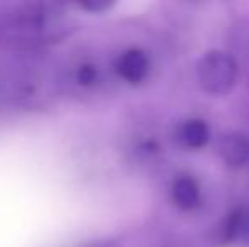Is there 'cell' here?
Listing matches in <instances>:
<instances>
[{
	"mask_svg": "<svg viewBox=\"0 0 249 247\" xmlns=\"http://www.w3.org/2000/svg\"><path fill=\"white\" fill-rule=\"evenodd\" d=\"M115 68H117L119 75L124 80H127L129 83H139L148 75L149 60L142 51L131 49V51H125V53L119 58Z\"/></svg>",
	"mask_w": 249,
	"mask_h": 247,
	"instance_id": "obj_2",
	"label": "cell"
},
{
	"mask_svg": "<svg viewBox=\"0 0 249 247\" xmlns=\"http://www.w3.org/2000/svg\"><path fill=\"white\" fill-rule=\"evenodd\" d=\"M181 142L188 148H203L209 141V127L202 120H188L187 124H183L180 132Z\"/></svg>",
	"mask_w": 249,
	"mask_h": 247,
	"instance_id": "obj_5",
	"label": "cell"
},
{
	"mask_svg": "<svg viewBox=\"0 0 249 247\" xmlns=\"http://www.w3.org/2000/svg\"><path fill=\"white\" fill-rule=\"evenodd\" d=\"M220 152L231 166H243L249 161V137L239 132L227 134L220 141Z\"/></svg>",
	"mask_w": 249,
	"mask_h": 247,
	"instance_id": "obj_3",
	"label": "cell"
},
{
	"mask_svg": "<svg viewBox=\"0 0 249 247\" xmlns=\"http://www.w3.org/2000/svg\"><path fill=\"white\" fill-rule=\"evenodd\" d=\"M173 201L181 210H194L200 205V186L190 176H180L171 186Z\"/></svg>",
	"mask_w": 249,
	"mask_h": 247,
	"instance_id": "obj_4",
	"label": "cell"
},
{
	"mask_svg": "<svg viewBox=\"0 0 249 247\" xmlns=\"http://www.w3.org/2000/svg\"><path fill=\"white\" fill-rule=\"evenodd\" d=\"M236 241H243L249 246V208H239V225H237Z\"/></svg>",
	"mask_w": 249,
	"mask_h": 247,
	"instance_id": "obj_6",
	"label": "cell"
},
{
	"mask_svg": "<svg viewBox=\"0 0 249 247\" xmlns=\"http://www.w3.org/2000/svg\"><path fill=\"white\" fill-rule=\"evenodd\" d=\"M198 80L210 95H224L237 80V65L224 51H209L198 63Z\"/></svg>",
	"mask_w": 249,
	"mask_h": 247,
	"instance_id": "obj_1",
	"label": "cell"
},
{
	"mask_svg": "<svg viewBox=\"0 0 249 247\" xmlns=\"http://www.w3.org/2000/svg\"><path fill=\"white\" fill-rule=\"evenodd\" d=\"M97 78V71L95 68H92V66H83L82 69L78 71V80L80 83H83V85H90V83H93Z\"/></svg>",
	"mask_w": 249,
	"mask_h": 247,
	"instance_id": "obj_7",
	"label": "cell"
}]
</instances>
